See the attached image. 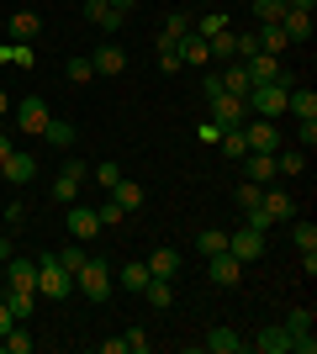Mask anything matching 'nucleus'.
I'll list each match as a JSON object with an SVG mask.
<instances>
[{
  "instance_id": "obj_16",
  "label": "nucleus",
  "mask_w": 317,
  "mask_h": 354,
  "mask_svg": "<svg viewBox=\"0 0 317 354\" xmlns=\"http://www.w3.org/2000/svg\"><path fill=\"white\" fill-rule=\"evenodd\" d=\"M243 180H254V185H275V180H280L275 153H243Z\"/></svg>"
},
{
  "instance_id": "obj_25",
  "label": "nucleus",
  "mask_w": 317,
  "mask_h": 354,
  "mask_svg": "<svg viewBox=\"0 0 317 354\" xmlns=\"http://www.w3.org/2000/svg\"><path fill=\"white\" fill-rule=\"evenodd\" d=\"M111 201H117L122 212H137V207H143V185H137V180H127V175H122L117 185H111Z\"/></svg>"
},
{
  "instance_id": "obj_45",
  "label": "nucleus",
  "mask_w": 317,
  "mask_h": 354,
  "mask_svg": "<svg viewBox=\"0 0 317 354\" xmlns=\"http://www.w3.org/2000/svg\"><path fill=\"white\" fill-rule=\"evenodd\" d=\"M90 175H95V185H106V191H111V185L122 180V164H111V159H106V164H90Z\"/></svg>"
},
{
  "instance_id": "obj_43",
  "label": "nucleus",
  "mask_w": 317,
  "mask_h": 354,
  "mask_svg": "<svg viewBox=\"0 0 317 354\" xmlns=\"http://www.w3.org/2000/svg\"><path fill=\"white\" fill-rule=\"evenodd\" d=\"M286 328H291V344L302 339V333H312V307H296V312L286 317Z\"/></svg>"
},
{
  "instance_id": "obj_15",
  "label": "nucleus",
  "mask_w": 317,
  "mask_h": 354,
  "mask_svg": "<svg viewBox=\"0 0 317 354\" xmlns=\"http://www.w3.org/2000/svg\"><path fill=\"white\" fill-rule=\"evenodd\" d=\"M243 69H249V80H254V85L286 80V69H280V59H275V53H249V59H243Z\"/></svg>"
},
{
  "instance_id": "obj_8",
  "label": "nucleus",
  "mask_w": 317,
  "mask_h": 354,
  "mask_svg": "<svg viewBox=\"0 0 317 354\" xmlns=\"http://www.w3.org/2000/svg\"><path fill=\"white\" fill-rule=\"evenodd\" d=\"M53 122V111H48V101L43 95H21L16 101V127L21 133H32V138H43V127Z\"/></svg>"
},
{
  "instance_id": "obj_35",
  "label": "nucleus",
  "mask_w": 317,
  "mask_h": 354,
  "mask_svg": "<svg viewBox=\"0 0 317 354\" xmlns=\"http://www.w3.org/2000/svg\"><path fill=\"white\" fill-rule=\"evenodd\" d=\"M275 169L280 175H307V153L302 148H286V153H275Z\"/></svg>"
},
{
  "instance_id": "obj_4",
  "label": "nucleus",
  "mask_w": 317,
  "mask_h": 354,
  "mask_svg": "<svg viewBox=\"0 0 317 354\" xmlns=\"http://www.w3.org/2000/svg\"><path fill=\"white\" fill-rule=\"evenodd\" d=\"M37 296H53V301L75 296V275H69L53 254H43V259H37Z\"/></svg>"
},
{
  "instance_id": "obj_51",
  "label": "nucleus",
  "mask_w": 317,
  "mask_h": 354,
  "mask_svg": "<svg viewBox=\"0 0 317 354\" xmlns=\"http://www.w3.org/2000/svg\"><path fill=\"white\" fill-rule=\"evenodd\" d=\"M101 354H127V339H101Z\"/></svg>"
},
{
  "instance_id": "obj_13",
  "label": "nucleus",
  "mask_w": 317,
  "mask_h": 354,
  "mask_svg": "<svg viewBox=\"0 0 317 354\" xmlns=\"http://www.w3.org/2000/svg\"><path fill=\"white\" fill-rule=\"evenodd\" d=\"M206 281L211 286H238L243 281V265L222 249V254H211V259H206Z\"/></svg>"
},
{
  "instance_id": "obj_7",
  "label": "nucleus",
  "mask_w": 317,
  "mask_h": 354,
  "mask_svg": "<svg viewBox=\"0 0 317 354\" xmlns=\"http://www.w3.org/2000/svg\"><path fill=\"white\" fill-rule=\"evenodd\" d=\"M206 106H211V122H217V127H243V122H249V101H243V95L217 90V95H206Z\"/></svg>"
},
{
  "instance_id": "obj_33",
  "label": "nucleus",
  "mask_w": 317,
  "mask_h": 354,
  "mask_svg": "<svg viewBox=\"0 0 317 354\" xmlns=\"http://www.w3.org/2000/svg\"><path fill=\"white\" fill-rule=\"evenodd\" d=\"M6 307H11V317H16V323H27V317H32V307H37V291H11V296H6Z\"/></svg>"
},
{
  "instance_id": "obj_18",
  "label": "nucleus",
  "mask_w": 317,
  "mask_h": 354,
  "mask_svg": "<svg viewBox=\"0 0 317 354\" xmlns=\"http://www.w3.org/2000/svg\"><path fill=\"white\" fill-rule=\"evenodd\" d=\"M280 32H286L291 43H312V11H302V6H286V16H280Z\"/></svg>"
},
{
  "instance_id": "obj_49",
  "label": "nucleus",
  "mask_w": 317,
  "mask_h": 354,
  "mask_svg": "<svg viewBox=\"0 0 317 354\" xmlns=\"http://www.w3.org/2000/svg\"><path fill=\"white\" fill-rule=\"evenodd\" d=\"M0 222H6V227H21V222H27V207H21V201H11V207H6V217H0Z\"/></svg>"
},
{
  "instance_id": "obj_19",
  "label": "nucleus",
  "mask_w": 317,
  "mask_h": 354,
  "mask_svg": "<svg viewBox=\"0 0 317 354\" xmlns=\"http://www.w3.org/2000/svg\"><path fill=\"white\" fill-rule=\"evenodd\" d=\"M6 275H11V291H37V259L11 254V259H6Z\"/></svg>"
},
{
  "instance_id": "obj_11",
  "label": "nucleus",
  "mask_w": 317,
  "mask_h": 354,
  "mask_svg": "<svg viewBox=\"0 0 317 354\" xmlns=\"http://www.w3.org/2000/svg\"><path fill=\"white\" fill-rule=\"evenodd\" d=\"M0 180H11V185H32V180H37V159L21 153V148H11V153L0 159Z\"/></svg>"
},
{
  "instance_id": "obj_2",
  "label": "nucleus",
  "mask_w": 317,
  "mask_h": 354,
  "mask_svg": "<svg viewBox=\"0 0 317 354\" xmlns=\"http://www.w3.org/2000/svg\"><path fill=\"white\" fill-rule=\"evenodd\" d=\"M286 95H291V74L286 80H270V85L249 90V117H286Z\"/></svg>"
},
{
  "instance_id": "obj_47",
  "label": "nucleus",
  "mask_w": 317,
  "mask_h": 354,
  "mask_svg": "<svg viewBox=\"0 0 317 354\" xmlns=\"http://www.w3.org/2000/svg\"><path fill=\"white\" fill-rule=\"evenodd\" d=\"M0 59H11V64H21V69H27V64H32V48H27V43H11V48H0Z\"/></svg>"
},
{
  "instance_id": "obj_50",
  "label": "nucleus",
  "mask_w": 317,
  "mask_h": 354,
  "mask_svg": "<svg viewBox=\"0 0 317 354\" xmlns=\"http://www.w3.org/2000/svg\"><path fill=\"white\" fill-rule=\"evenodd\" d=\"M95 212H101V222H106V227H117V222H122V217H127V212H122V207H117V201H106V207H95Z\"/></svg>"
},
{
  "instance_id": "obj_55",
  "label": "nucleus",
  "mask_w": 317,
  "mask_h": 354,
  "mask_svg": "<svg viewBox=\"0 0 317 354\" xmlns=\"http://www.w3.org/2000/svg\"><path fill=\"white\" fill-rule=\"evenodd\" d=\"M6 153H11V133H0V159H6Z\"/></svg>"
},
{
  "instance_id": "obj_46",
  "label": "nucleus",
  "mask_w": 317,
  "mask_h": 354,
  "mask_svg": "<svg viewBox=\"0 0 317 354\" xmlns=\"http://www.w3.org/2000/svg\"><path fill=\"white\" fill-rule=\"evenodd\" d=\"M122 339H127V354H148V349H153V339L143 333V328H127Z\"/></svg>"
},
{
  "instance_id": "obj_12",
  "label": "nucleus",
  "mask_w": 317,
  "mask_h": 354,
  "mask_svg": "<svg viewBox=\"0 0 317 354\" xmlns=\"http://www.w3.org/2000/svg\"><path fill=\"white\" fill-rule=\"evenodd\" d=\"M249 349H254V354H291V328H286V323L259 328L254 339H249Z\"/></svg>"
},
{
  "instance_id": "obj_40",
  "label": "nucleus",
  "mask_w": 317,
  "mask_h": 354,
  "mask_svg": "<svg viewBox=\"0 0 317 354\" xmlns=\"http://www.w3.org/2000/svg\"><path fill=\"white\" fill-rule=\"evenodd\" d=\"M254 16L265 27H280V16H286V0H254Z\"/></svg>"
},
{
  "instance_id": "obj_6",
  "label": "nucleus",
  "mask_w": 317,
  "mask_h": 354,
  "mask_svg": "<svg viewBox=\"0 0 317 354\" xmlns=\"http://www.w3.org/2000/svg\"><path fill=\"white\" fill-rule=\"evenodd\" d=\"M64 222H69V238H75V243H95V238L106 233L101 212H95V207H85V201H75V207L64 212Z\"/></svg>"
},
{
  "instance_id": "obj_3",
  "label": "nucleus",
  "mask_w": 317,
  "mask_h": 354,
  "mask_svg": "<svg viewBox=\"0 0 317 354\" xmlns=\"http://www.w3.org/2000/svg\"><path fill=\"white\" fill-rule=\"evenodd\" d=\"M111 270L101 265V259H85V265L75 270V296H90V301H111Z\"/></svg>"
},
{
  "instance_id": "obj_30",
  "label": "nucleus",
  "mask_w": 317,
  "mask_h": 354,
  "mask_svg": "<svg viewBox=\"0 0 317 354\" xmlns=\"http://www.w3.org/2000/svg\"><path fill=\"white\" fill-rule=\"evenodd\" d=\"M143 301H148V307H169V301H175V281H159V275H153V281L143 286Z\"/></svg>"
},
{
  "instance_id": "obj_31",
  "label": "nucleus",
  "mask_w": 317,
  "mask_h": 354,
  "mask_svg": "<svg viewBox=\"0 0 317 354\" xmlns=\"http://www.w3.org/2000/svg\"><path fill=\"white\" fill-rule=\"evenodd\" d=\"M196 249L206 254V259H211V254H222L227 249V227H201V233H196Z\"/></svg>"
},
{
  "instance_id": "obj_28",
  "label": "nucleus",
  "mask_w": 317,
  "mask_h": 354,
  "mask_svg": "<svg viewBox=\"0 0 317 354\" xmlns=\"http://www.w3.org/2000/svg\"><path fill=\"white\" fill-rule=\"evenodd\" d=\"M32 349H37V339L21 323H11V333H0V354H32Z\"/></svg>"
},
{
  "instance_id": "obj_24",
  "label": "nucleus",
  "mask_w": 317,
  "mask_h": 354,
  "mask_svg": "<svg viewBox=\"0 0 317 354\" xmlns=\"http://www.w3.org/2000/svg\"><path fill=\"white\" fill-rule=\"evenodd\" d=\"M143 265H148V275H159V281H175V275H180V254L175 249H153Z\"/></svg>"
},
{
  "instance_id": "obj_27",
  "label": "nucleus",
  "mask_w": 317,
  "mask_h": 354,
  "mask_svg": "<svg viewBox=\"0 0 317 354\" xmlns=\"http://www.w3.org/2000/svg\"><path fill=\"white\" fill-rule=\"evenodd\" d=\"M238 349H249V344H243L233 328H211L206 333V354H238Z\"/></svg>"
},
{
  "instance_id": "obj_32",
  "label": "nucleus",
  "mask_w": 317,
  "mask_h": 354,
  "mask_svg": "<svg viewBox=\"0 0 317 354\" xmlns=\"http://www.w3.org/2000/svg\"><path fill=\"white\" fill-rule=\"evenodd\" d=\"M43 138H48L53 148H75V122H59V117H53V122L43 127Z\"/></svg>"
},
{
  "instance_id": "obj_54",
  "label": "nucleus",
  "mask_w": 317,
  "mask_h": 354,
  "mask_svg": "<svg viewBox=\"0 0 317 354\" xmlns=\"http://www.w3.org/2000/svg\"><path fill=\"white\" fill-rule=\"evenodd\" d=\"M106 6H117V11L127 16V11H133V6H137V0H106Z\"/></svg>"
},
{
  "instance_id": "obj_36",
  "label": "nucleus",
  "mask_w": 317,
  "mask_h": 354,
  "mask_svg": "<svg viewBox=\"0 0 317 354\" xmlns=\"http://www.w3.org/2000/svg\"><path fill=\"white\" fill-rule=\"evenodd\" d=\"M286 48H291V37L280 27H265V32H259V53H275V59H280Z\"/></svg>"
},
{
  "instance_id": "obj_20",
  "label": "nucleus",
  "mask_w": 317,
  "mask_h": 354,
  "mask_svg": "<svg viewBox=\"0 0 317 354\" xmlns=\"http://www.w3.org/2000/svg\"><path fill=\"white\" fill-rule=\"evenodd\" d=\"M217 85H222L227 95H243V101H249V90H254V80H249V69H243V59H233V64H222V74H217Z\"/></svg>"
},
{
  "instance_id": "obj_52",
  "label": "nucleus",
  "mask_w": 317,
  "mask_h": 354,
  "mask_svg": "<svg viewBox=\"0 0 317 354\" xmlns=\"http://www.w3.org/2000/svg\"><path fill=\"white\" fill-rule=\"evenodd\" d=\"M11 259V238H6V222H0V265Z\"/></svg>"
},
{
  "instance_id": "obj_9",
  "label": "nucleus",
  "mask_w": 317,
  "mask_h": 354,
  "mask_svg": "<svg viewBox=\"0 0 317 354\" xmlns=\"http://www.w3.org/2000/svg\"><path fill=\"white\" fill-rule=\"evenodd\" d=\"M227 254H233L238 265H254V259H265V233L243 222L238 233H227Z\"/></svg>"
},
{
  "instance_id": "obj_39",
  "label": "nucleus",
  "mask_w": 317,
  "mask_h": 354,
  "mask_svg": "<svg viewBox=\"0 0 317 354\" xmlns=\"http://www.w3.org/2000/svg\"><path fill=\"white\" fill-rule=\"evenodd\" d=\"M291 238H296V249H302V254H317V227H312V222L291 217Z\"/></svg>"
},
{
  "instance_id": "obj_29",
  "label": "nucleus",
  "mask_w": 317,
  "mask_h": 354,
  "mask_svg": "<svg viewBox=\"0 0 317 354\" xmlns=\"http://www.w3.org/2000/svg\"><path fill=\"white\" fill-rule=\"evenodd\" d=\"M217 143H222V153L233 164H243V153H249V138H243V127H222V138H217Z\"/></svg>"
},
{
  "instance_id": "obj_41",
  "label": "nucleus",
  "mask_w": 317,
  "mask_h": 354,
  "mask_svg": "<svg viewBox=\"0 0 317 354\" xmlns=\"http://www.w3.org/2000/svg\"><path fill=\"white\" fill-rule=\"evenodd\" d=\"M159 69H164V74L185 69V64H180V43H164V37H159Z\"/></svg>"
},
{
  "instance_id": "obj_34",
  "label": "nucleus",
  "mask_w": 317,
  "mask_h": 354,
  "mask_svg": "<svg viewBox=\"0 0 317 354\" xmlns=\"http://www.w3.org/2000/svg\"><path fill=\"white\" fill-rule=\"evenodd\" d=\"M191 32H196V37H222V32H227V16L222 11H206L201 21H191Z\"/></svg>"
},
{
  "instance_id": "obj_1",
  "label": "nucleus",
  "mask_w": 317,
  "mask_h": 354,
  "mask_svg": "<svg viewBox=\"0 0 317 354\" xmlns=\"http://www.w3.org/2000/svg\"><path fill=\"white\" fill-rule=\"evenodd\" d=\"M243 217H249V227H259V233H265L270 222H291V217H296V201H291L286 191H275V185H265V196H259V207H254V212H243Z\"/></svg>"
},
{
  "instance_id": "obj_5",
  "label": "nucleus",
  "mask_w": 317,
  "mask_h": 354,
  "mask_svg": "<svg viewBox=\"0 0 317 354\" xmlns=\"http://www.w3.org/2000/svg\"><path fill=\"white\" fill-rule=\"evenodd\" d=\"M85 180H90V164L85 159H64V169L53 175V201H59V207H75Z\"/></svg>"
},
{
  "instance_id": "obj_21",
  "label": "nucleus",
  "mask_w": 317,
  "mask_h": 354,
  "mask_svg": "<svg viewBox=\"0 0 317 354\" xmlns=\"http://www.w3.org/2000/svg\"><path fill=\"white\" fill-rule=\"evenodd\" d=\"M180 64H185V69H211V48H206V37L185 32V37H180Z\"/></svg>"
},
{
  "instance_id": "obj_23",
  "label": "nucleus",
  "mask_w": 317,
  "mask_h": 354,
  "mask_svg": "<svg viewBox=\"0 0 317 354\" xmlns=\"http://www.w3.org/2000/svg\"><path fill=\"white\" fill-rule=\"evenodd\" d=\"M85 21H90V27H101V32H117L127 16H122L117 6H106V0H85Z\"/></svg>"
},
{
  "instance_id": "obj_56",
  "label": "nucleus",
  "mask_w": 317,
  "mask_h": 354,
  "mask_svg": "<svg viewBox=\"0 0 317 354\" xmlns=\"http://www.w3.org/2000/svg\"><path fill=\"white\" fill-rule=\"evenodd\" d=\"M6 111H11V101H6V95H0V117H6Z\"/></svg>"
},
{
  "instance_id": "obj_48",
  "label": "nucleus",
  "mask_w": 317,
  "mask_h": 354,
  "mask_svg": "<svg viewBox=\"0 0 317 354\" xmlns=\"http://www.w3.org/2000/svg\"><path fill=\"white\" fill-rule=\"evenodd\" d=\"M296 143H302V153H312L317 148V122H302V127H296Z\"/></svg>"
},
{
  "instance_id": "obj_10",
  "label": "nucleus",
  "mask_w": 317,
  "mask_h": 354,
  "mask_svg": "<svg viewBox=\"0 0 317 354\" xmlns=\"http://www.w3.org/2000/svg\"><path fill=\"white\" fill-rule=\"evenodd\" d=\"M243 138H249V153H280V127L270 117H249Z\"/></svg>"
},
{
  "instance_id": "obj_14",
  "label": "nucleus",
  "mask_w": 317,
  "mask_h": 354,
  "mask_svg": "<svg viewBox=\"0 0 317 354\" xmlns=\"http://www.w3.org/2000/svg\"><path fill=\"white\" fill-rule=\"evenodd\" d=\"M90 64H95V74H101V80H117V74L127 69V48H122V43H101Z\"/></svg>"
},
{
  "instance_id": "obj_37",
  "label": "nucleus",
  "mask_w": 317,
  "mask_h": 354,
  "mask_svg": "<svg viewBox=\"0 0 317 354\" xmlns=\"http://www.w3.org/2000/svg\"><path fill=\"white\" fill-rule=\"evenodd\" d=\"M53 259H59V265H64V270H69V275H75V270H79V265H85V259H90V254H85V243H75V238H69V243H64V249H59V254H53Z\"/></svg>"
},
{
  "instance_id": "obj_22",
  "label": "nucleus",
  "mask_w": 317,
  "mask_h": 354,
  "mask_svg": "<svg viewBox=\"0 0 317 354\" xmlns=\"http://www.w3.org/2000/svg\"><path fill=\"white\" fill-rule=\"evenodd\" d=\"M111 281H117L122 291H133V296H143V286H148L153 275H148V265H143V259H127V265H122L117 275H111Z\"/></svg>"
},
{
  "instance_id": "obj_26",
  "label": "nucleus",
  "mask_w": 317,
  "mask_h": 354,
  "mask_svg": "<svg viewBox=\"0 0 317 354\" xmlns=\"http://www.w3.org/2000/svg\"><path fill=\"white\" fill-rule=\"evenodd\" d=\"M37 32H43V16L37 11H11V37L16 43H32Z\"/></svg>"
},
{
  "instance_id": "obj_44",
  "label": "nucleus",
  "mask_w": 317,
  "mask_h": 354,
  "mask_svg": "<svg viewBox=\"0 0 317 354\" xmlns=\"http://www.w3.org/2000/svg\"><path fill=\"white\" fill-rule=\"evenodd\" d=\"M259 196H265V185H254V180H243L233 201H238V212H254V207H259Z\"/></svg>"
},
{
  "instance_id": "obj_53",
  "label": "nucleus",
  "mask_w": 317,
  "mask_h": 354,
  "mask_svg": "<svg viewBox=\"0 0 317 354\" xmlns=\"http://www.w3.org/2000/svg\"><path fill=\"white\" fill-rule=\"evenodd\" d=\"M11 323H16V317H11V307L0 301V333H11Z\"/></svg>"
},
{
  "instance_id": "obj_38",
  "label": "nucleus",
  "mask_w": 317,
  "mask_h": 354,
  "mask_svg": "<svg viewBox=\"0 0 317 354\" xmlns=\"http://www.w3.org/2000/svg\"><path fill=\"white\" fill-rule=\"evenodd\" d=\"M185 32H191V16H185V11H169V16H164V32H159V37H164V43H180Z\"/></svg>"
},
{
  "instance_id": "obj_42",
  "label": "nucleus",
  "mask_w": 317,
  "mask_h": 354,
  "mask_svg": "<svg viewBox=\"0 0 317 354\" xmlns=\"http://www.w3.org/2000/svg\"><path fill=\"white\" fill-rule=\"evenodd\" d=\"M64 74H69V85H90V80H95V64L90 59H69V64H64Z\"/></svg>"
},
{
  "instance_id": "obj_17",
  "label": "nucleus",
  "mask_w": 317,
  "mask_h": 354,
  "mask_svg": "<svg viewBox=\"0 0 317 354\" xmlns=\"http://www.w3.org/2000/svg\"><path fill=\"white\" fill-rule=\"evenodd\" d=\"M286 111H291L296 122H317V90H312V85H291Z\"/></svg>"
}]
</instances>
